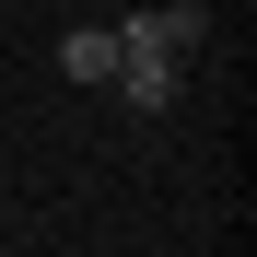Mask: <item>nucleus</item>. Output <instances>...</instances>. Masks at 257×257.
<instances>
[{
  "label": "nucleus",
  "instance_id": "nucleus-1",
  "mask_svg": "<svg viewBox=\"0 0 257 257\" xmlns=\"http://www.w3.org/2000/svg\"><path fill=\"white\" fill-rule=\"evenodd\" d=\"M117 94L141 105V117H176V94H187V59H117Z\"/></svg>",
  "mask_w": 257,
  "mask_h": 257
},
{
  "label": "nucleus",
  "instance_id": "nucleus-2",
  "mask_svg": "<svg viewBox=\"0 0 257 257\" xmlns=\"http://www.w3.org/2000/svg\"><path fill=\"white\" fill-rule=\"evenodd\" d=\"M59 70H70V82H117V24H70Z\"/></svg>",
  "mask_w": 257,
  "mask_h": 257
},
{
  "label": "nucleus",
  "instance_id": "nucleus-3",
  "mask_svg": "<svg viewBox=\"0 0 257 257\" xmlns=\"http://www.w3.org/2000/svg\"><path fill=\"white\" fill-rule=\"evenodd\" d=\"M117 12H141V0H117Z\"/></svg>",
  "mask_w": 257,
  "mask_h": 257
}]
</instances>
